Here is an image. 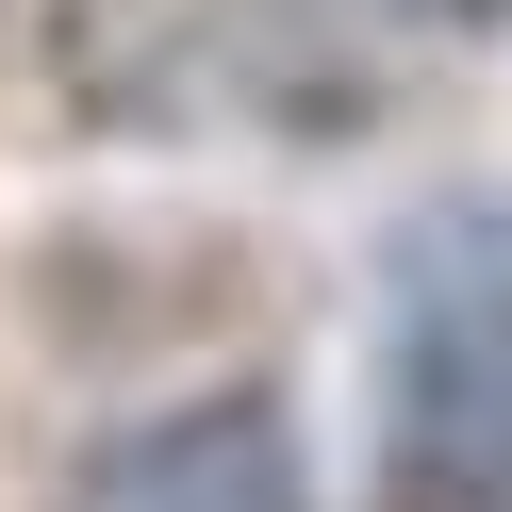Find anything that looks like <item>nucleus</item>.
I'll return each mask as SVG.
<instances>
[{
  "label": "nucleus",
  "instance_id": "nucleus-1",
  "mask_svg": "<svg viewBox=\"0 0 512 512\" xmlns=\"http://www.w3.org/2000/svg\"><path fill=\"white\" fill-rule=\"evenodd\" d=\"M397 0H67V100L100 133H199V116H265V133H347L380 116L397 67Z\"/></svg>",
  "mask_w": 512,
  "mask_h": 512
},
{
  "label": "nucleus",
  "instance_id": "nucleus-2",
  "mask_svg": "<svg viewBox=\"0 0 512 512\" xmlns=\"http://www.w3.org/2000/svg\"><path fill=\"white\" fill-rule=\"evenodd\" d=\"M380 512H512V199L413 232L380 314Z\"/></svg>",
  "mask_w": 512,
  "mask_h": 512
},
{
  "label": "nucleus",
  "instance_id": "nucleus-3",
  "mask_svg": "<svg viewBox=\"0 0 512 512\" xmlns=\"http://www.w3.org/2000/svg\"><path fill=\"white\" fill-rule=\"evenodd\" d=\"M50 512H314L298 496V413H281L265 380L166 397V413H133V430L83 446Z\"/></svg>",
  "mask_w": 512,
  "mask_h": 512
},
{
  "label": "nucleus",
  "instance_id": "nucleus-4",
  "mask_svg": "<svg viewBox=\"0 0 512 512\" xmlns=\"http://www.w3.org/2000/svg\"><path fill=\"white\" fill-rule=\"evenodd\" d=\"M397 17H413V34H496L512 0H397Z\"/></svg>",
  "mask_w": 512,
  "mask_h": 512
}]
</instances>
